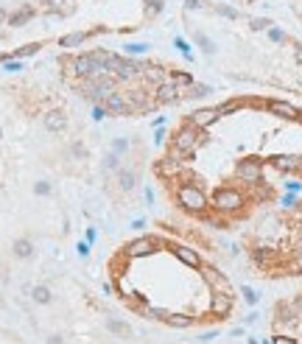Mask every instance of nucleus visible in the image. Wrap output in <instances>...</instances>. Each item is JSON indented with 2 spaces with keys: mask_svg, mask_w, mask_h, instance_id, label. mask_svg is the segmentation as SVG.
Returning a JSON list of instances; mask_svg holds the SVG:
<instances>
[{
  "mask_svg": "<svg viewBox=\"0 0 302 344\" xmlns=\"http://www.w3.org/2000/svg\"><path fill=\"white\" fill-rule=\"evenodd\" d=\"M235 308V294H210V316L227 319Z\"/></svg>",
  "mask_w": 302,
  "mask_h": 344,
  "instance_id": "nucleus-1",
  "label": "nucleus"
},
{
  "mask_svg": "<svg viewBox=\"0 0 302 344\" xmlns=\"http://www.w3.org/2000/svg\"><path fill=\"white\" fill-rule=\"evenodd\" d=\"M168 327H174V330H188L196 325V316H190V313H171L168 316Z\"/></svg>",
  "mask_w": 302,
  "mask_h": 344,
  "instance_id": "nucleus-2",
  "label": "nucleus"
},
{
  "mask_svg": "<svg viewBox=\"0 0 302 344\" xmlns=\"http://www.w3.org/2000/svg\"><path fill=\"white\" fill-rule=\"evenodd\" d=\"M45 126H48L51 132H62V129L67 126V118L59 109H53V112H48V115H45Z\"/></svg>",
  "mask_w": 302,
  "mask_h": 344,
  "instance_id": "nucleus-3",
  "label": "nucleus"
},
{
  "mask_svg": "<svg viewBox=\"0 0 302 344\" xmlns=\"http://www.w3.org/2000/svg\"><path fill=\"white\" fill-rule=\"evenodd\" d=\"M107 330L115 333L118 339H132V327L126 322H121V319H107Z\"/></svg>",
  "mask_w": 302,
  "mask_h": 344,
  "instance_id": "nucleus-4",
  "label": "nucleus"
},
{
  "mask_svg": "<svg viewBox=\"0 0 302 344\" xmlns=\"http://www.w3.org/2000/svg\"><path fill=\"white\" fill-rule=\"evenodd\" d=\"M121 182H118V185H121V190H132L134 188V174L132 171H121Z\"/></svg>",
  "mask_w": 302,
  "mask_h": 344,
  "instance_id": "nucleus-5",
  "label": "nucleus"
},
{
  "mask_svg": "<svg viewBox=\"0 0 302 344\" xmlns=\"http://www.w3.org/2000/svg\"><path fill=\"white\" fill-rule=\"evenodd\" d=\"M34 300L39 302V305H48V302H51V291L45 289V286H36V289H34Z\"/></svg>",
  "mask_w": 302,
  "mask_h": 344,
  "instance_id": "nucleus-6",
  "label": "nucleus"
},
{
  "mask_svg": "<svg viewBox=\"0 0 302 344\" xmlns=\"http://www.w3.org/2000/svg\"><path fill=\"white\" fill-rule=\"evenodd\" d=\"M271 344H300V342L291 333H277V336H271Z\"/></svg>",
  "mask_w": 302,
  "mask_h": 344,
  "instance_id": "nucleus-7",
  "label": "nucleus"
},
{
  "mask_svg": "<svg viewBox=\"0 0 302 344\" xmlns=\"http://www.w3.org/2000/svg\"><path fill=\"white\" fill-rule=\"evenodd\" d=\"M115 168H121V157L118 154H109L104 160V171H115Z\"/></svg>",
  "mask_w": 302,
  "mask_h": 344,
  "instance_id": "nucleus-8",
  "label": "nucleus"
},
{
  "mask_svg": "<svg viewBox=\"0 0 302 344\" xmlns=\"http://www.w3.org/2000/svg\"><path fill=\"white\" fill-rule=\"evenodd\" d=\"M291 11H294V17H297L300 25H302V0H291Z\"/></svg>",
  "mask_w": 302,
  "mask_h": 344,
  "instance_id": "nucleus-9",
  "label": "nucleus"
},
{
  "mask_svg": "<svg viewBox=\"0 0 302 344\" xmlns=\"http://www.w3.org/2000/svg\"><path fill=\"white\" fill-rule=\"evenodd\" d=\"M241 294H244V300L249 302V305H255V302H257V291H252V289H241Z\"/></svg>",
  "mask_w": 302,
  "mask_h": 344,
  "instance_id": "nucleus-10",
  "label": "nucleus"
},
{
  "mask_svg": "<svg viewBox=\"0 0 302 344\" xmlns=\"http://www.w3.org/2000/svg\"><path fill=\"white\" fill-rule=\"evenodd\" d=\"M78 255H81V257H87V255H89V246L84 244V241H81V244H78Z\"/></svg>",
  "mask_w": 302,
  "mask_h": 344,
  "instance_id": "nucleus-11",
  "label": "nucleus"
},
{
  "mask_svg": "<svg viewBox=\"0 0 302 344\" xmlns=\"http://www.w3.org/2000/svg\"><path fill=\"white\" fill-rule=\"evenodd\" d=\"M45 344H65V339H62V336L56 333V336H51V339H48Z\"/></svg>",
  "mask_w": 302,
  "mask_h": 344,
  "instance_id": "nucleus-12",
  "label": "nucleus"
},
{
  "mask_svg": "<svg viewBox=\"0 0 302 344\" xmlns=\"http://www.w3.org/2000/svg\"><path fill=\"white\" fill-rule=\"evenodd\" d=\"M215 336H218V333H215V330H210V333H204V336H201V342H213Z\"/></svg>",
  "mask_w": 302,
  "mask_h": 344,
  "instance_id": "nucleus-13",
  "label": "nucleus"
},
{
  "mask_svg": "<svg viewBox=\"0 0 302 344\" xmlns=\"http://www.w3.org/2000/svg\"><path fill=\"white\" fill-rule=\"evenodd\" d=\"M249 344H260V342H257V339H249Z\"/></svg>",
  "mask_w": 302,
  "mask_h": 344,
  "instance_id": "nucleus-14",
  "label": "nucleus"
},
{
  "mask_svg": "<svg viewBox=\"0 0 302 344\" xmlns=\"http://www.w3.org/2000/svg\"><path fill=\"white\" fill-rule=\"evenodd\" d=\"M263 344H271V342H263Z\"/></svg>",
  "mask_w": 302,
  "mask_h": 344,
  "instance_id": "nucleus-15",
  "label": "nucleus"
}]
</instances>
